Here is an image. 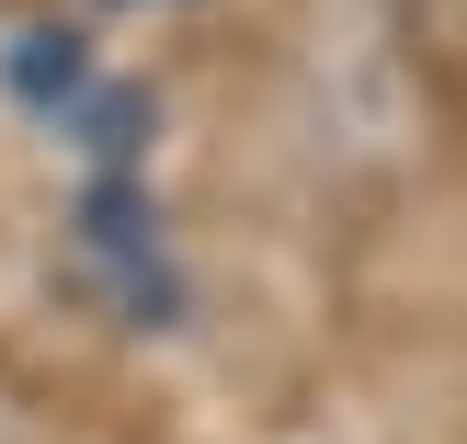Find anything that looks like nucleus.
Here are the masks:
<instances>
[{
  "label": "nucleus",
  "mask_w": 467,
  "mask_h": 444,
  "mask_svg": "<svg viewBox=\"0 0 467 444\" xmlns=\"http://www.w3.org/2000/svg\"><path fill=\"white\" fill-rule=\"evenodd\" d=\"M91 80H103V57H91V35H80V23H23V35L0 46V91H12L35 126H57V114L80 103Z\"/></svg>",
  "instance_id": "obj_2"
},
{
  "label": "nucleus",
  "mask_w": 467,
  "mask_h": 444,
  "mask_svg": "<svg viewBox=\"0 0 467 444\" xmlns=\"http://www.w3.org/2000/svg\"><path fill=\"white\" fill-rule=\"evenodd\" d=\"M149 126H160V114H149V91L91 80V91H80V103H68L46 137H57L68 160H91V171H137V160H149Z\"/></svg>",
  "instance_id": "obj_3"
},
{
  "label": "nucleus",
  "mask_w": 467,
  "mask_h": 444,
  "mask_svg": "<svg viewBox=\"0 0 467 444\" xmlns=\"http://www.w3.org/2000/svg\"><path fill=\"white\" fill-rule=\"evenodd\" d=\"M114 12H137V0H114Z\"/></svg>",
  "instance_id": "obj_4"
},
{
  "label": "nucleus",
  "mask_w": 467,
  "mask_h": 444,
  "mask_svg": "<svg viewBox=\"0 0 467 444\" xmlns=\"http://www.w3.org/2000/svg\"><path fill=\"white\" fill-rule=\"evenodd\" d=\"M68 251H80V263H103L114 285H126V274H149V263H160L149 171H91V182H80V205H68Z\"/></svg>",
  "instance_id": "obj_1"
}]
</instances>
